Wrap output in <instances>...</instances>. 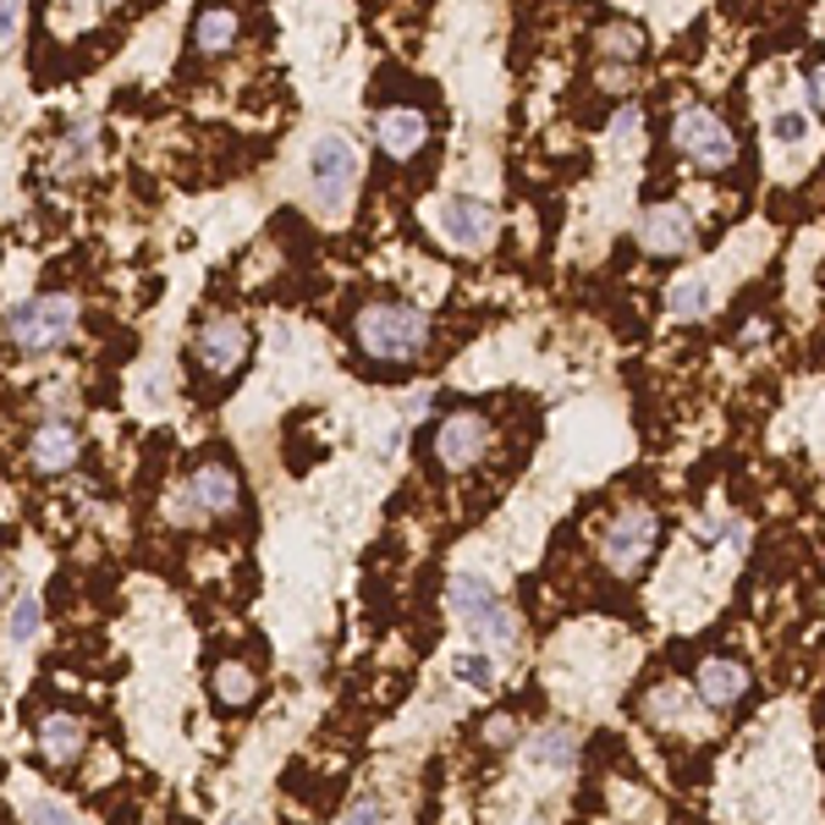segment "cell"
Wrapping results in <instances>:
<instances>
[{"instance_id":"ba28073f","label":"cell","mask_w":825,"mask_h":825,"mask_svg":"<svg viewBox=\"0 0 825 825\" xmlns=\"http://www.w3.org/2000/svg\"><path fill=\"white\" fill-rule=\"evenodd\" d=\"M485 452H490L485 412H452V419H441V430H436V463H441L447 474L474 468Z\"/></svg>"},{"instance_id":"f546056e","label":"cell","mask_w":825,"mask_h":825,"mask_svg":"<svg viewBox=\"0 0 825 825\" xmlns=\"http://www.w3.org/2000/svg\"><path fill=\"white\" fill-rule=\"evenodd\" d=\"M600 83H606V89H628V83H633V67H600Z\"/></svg>"},{"instance_id":"cb8c5ba5","label":"cell","mask_w":825,"mask_h":825,"mask_svg":"<svg viewBox=\"0 0 825 825\" xmlns=\"http://www.w3.org/2000/svg\"><path fill=\"white\" fill-rule=\"evenodd\" d=\"M770 138H776V144H803V138H809V116H803V111H781V116L770 122Z\"/></svg>"},{"instance_id":"d6986e66","label":"cell","mask_w":825,"mask_h":825,"mask_svg":"<svg viewBox=\"0 0 825 825\" xmlns=\"http://www.w3.org/2000/svg\"><path fill=\"white\" fill-rule=\"evenodd\" d=\"M600 50H606L611 61H638L644 34H638L633 23H606V29H600Z\"/></svg>"},{"instance_id":"8992f818","label":"cell","mask_w":825,"mask_h":825,"mask_svg":"<svg viewBox=\"0 0 825 825\" xmlns=\"http://www.w3.org/2000/svg\"><path fill=\"white\" fill-rule=\"evenodd\" d=\"M447 600H452V611L479 633V638H490L496 649H507L512 638H518V617L501 606V595L485 584V578H474V573H463V578H452V589H447Z\"/></svg>"},{"instance_id":"7a4b0ae2","label":"cell","mask_w":825,"mask_h":825,"mask_svg":"<svg viewBox=\"0 0 825 825\" xmlns=\"http://www.w3.org/2000/svg\"><path fill=\"white\" fill-rule=\"evenodd\" d=\"M72 325H78V303L67 292H39L7 314V336L23 352H56L72 336Z\"/></svg>"},{"instance_id":"ffe728a7","label":"cell","mask_w":825,"mask_h":825,"mask_svg":"<svg viewBox=\"0 0 825 825\" xmlns=\"http://www.w3.org/2000/svg\"><path fill=\"white\" fill-rule=\"evenodd\" d=\"M666 303H671V314H710V308H715V292L693 275V281H677Z\"/></svg>"},{"instance_id":"5bb4252c","label":"cell","mask_w":825,"mask_h":825,"mask_svg":"<svg viewBox=\"0 0 825 825\" xmlns=\"http://www.w3.org/2000/svg\"><path fill=\"white\" fill-rule=\"evenodd\" d=\"M374 133H380V149L391 160H412L425 149V138H430V122H425V111H412V105H391V111H380Z\"/></svg>"},{"instance_id":"6da1fadb","label":"cell","mask_w":825,"mask_h":825,"mask_svg":"<svg viewBox=\"0 0 825 825\" xmlns=\"http://www.w3.org/2000/svg\"><path fill=\"white\" fill-rule=\"evenodd\" d=\"M352 341L374 363H412L430 347V314L412 308V303H396V297L363 303L352 319Z\"/></svg>"},{"instance_id":"83f0119b","label":"cell","mask_w":825,"mask_h":825,"mask_svg":"<svg viewBox=\"0 0 825 825\" xmlns=\"http://www.w3.org/2000/svg\"><path fill=\"white\" fill-rule=\"evenodd\" d=\"M347 825H385V809H380V798H358V803L347 809Z\"/></svg>"},{"instance_id":"7c38bea8","label":"cell","mask_w":825,"mask_h":825,"mask_svg":"<svg viewBox=\"0 0 825 825\" xmlns=\"http://www.w3.org/2000/svg\"><path fill=\"white\" fill-rule=\"evenodd\" d=\"M638 242H644V253H655V259H682V253L693 248V221H688V210H682V204H655V210L644 215V226H638Z\"/></svg>"},{"instance_id":"4fadbf2b","label":"cell","mask_w":825,"mask_h":825,"mask_svg":"<svg viewBox=\"0 0 825 825\" xmlns=\"http://www.w3.org/2000/svg\"><path fill=\"white\" fill-rule=\"evenodd\" d=\"M693 688H699V699H704L710 710H732V704L748 699V666L732 660V655H710V660L693 671Z\"/></svg>"},{"instance_id":"e0dca14e","label":"cell","mask_w":825,"mask_h":825,"mask_svg":"<svg viewBox=\"0 0 825 825\" xmlns=\"http://www.w3.org/2000/svg\"><path fill=\"white\" fill-rule=\"evenodd\" d=\"M237 34H242V23H237L231 7H199V12H193V50H199V56L231 50Z\"/></svg>"},{"instance_id":"4316f807","label":"cell","mask_w":825,"mask_h":825,"mask_svg":"<svg viewBox=\"0 0 825 825\" xmlns=\"http://www.w3.org/2000/svg\"><path fill=\"white\" fill-rule=\"evenodd\" d=\"M23 29V0H0V50H7Z\"/></svg>"},{"instance_id":"f1b7e54d","label":"cell","mask_w":825,"mask_h":825,"mask_svg":"<svg viewBox=\"0 0 825 825\" xmlns=\"http://www.w3.org/2000/svg\"><path fill=\"white\" fill-rule=\"evenodd\" d=\"M29 825H78V820H72V809H61V803H34V809H29Z\"/></svg>"},{"instance_id":"1f68e13d","label":"cell","mask_w":825,"mask_h":825,"mask_svg":"<svg viewBox=\"0 0 825 825\" xmlns=\"http://www.w3.org/2000/svg\"><path fill=\"white\" fill-rule=\"evenodd\" d=\"M221 825H253V820H248V814H231V820H221Z\"/></svg>"},{"instance_id":"d6a6232c","label":"cell","mask_w":825,"mask_h":825,"mask_svg":"<svg viewBox=\"0 0 825 825\" xmlns=\"http://www.w3.org/2000/svg\"><path fill=\"white\" fill-rule=\"evenodd\" d=\"M105 7H111V0H105Z\"/></svg>"},{"instance_id":"4dcf8cb0","label":"cell","mask_w":825,"mask_h":825,"mask_svg":"<svg viewBox=\"0 0 825 825\" xmlns=\"http://www.w3.org/2000/svg\"><path fill=\"white\" fill-rule=\"evenodd\" d=\"M7 589H12V567L0 562V600H7Z\"/></svg>"},{"instance_id":"52a82bcc","label":"cell","mask_w":825,"mask_h":825,"mask_svg":"<svg viewBox=\"0 0 825 825\" xmlns=\"http://www.w3.org/2000/svg\"><path fill=\"white\" fill-rule=\"evenodd\" d=\"M358 177H363V160H358V144H352V138L330 133V138L314 144V155H308V182H314V193H319L330 210L352 193Z\"/></svg>"},{"instance_id":"7402d4cb","label":"cell","mask_w":825,"mask_h":825,"mask_svg":"<svg viewBox=\"0 0 825 825\" xmlns=\"http://www.w3.org/2000/svg\"><path fill=\"white\" fill-rule=\"evenodd\" d=\"M452 671H457L468 688H490V682H496V660H490V655H457Z\"/></svg>"},{"instance_id":"277c9868","label":"cell","mask_w":825,"mask_h":825,"mask_svg":"<svg viewBox=\"0 0 825 825\" xmlns=\"http://www.w3.org/2000/svg\"><path fill=\"white\" fill-rule=\"evenodd\" d=\"M248 352H253V336H248V325L237 314H210L193 330V363H199L204 380H221V385L237 380V369L248 363Z\"/></svg>"},{"instance_id":"2e32d148","label":"cell","mask_w":825,"mask_h":825,"mask_svg":"<svg viewBox=\"0 0 825 825\" xmlns=\"http://www.w3.org/2000/svg\"><path fill=\"white\" fill-rule=\"evenodd\" d=\"M210 693L221 710H248L259 699V671L248 660H215L210 666Z\"/></svg>"},{"instance_id":"5b68a950","label":"cell","mask_w":825,"mask_h":825,"mask_svg":"<svg viewBox=\"0 0 825 825\" xmlns=\"http://www.w3.org/2000/svg\"><path fill=\"white\" fill-rule=\"evenodd\" d=\"M671 144L699 166V171H726L732 160H737V138H732V127L715 116V111H704V105H688L677 122H671Z\"/></svg>"},{"instance_id":"30bf717a","label":"cell","mask_w":825,"mask_h":825,"mask_svg":"<svg viewBox=\"0 0 825 825\" xmlns=\"http://www.w3.org/2000/svg\"><path fill=\"white\" fill-rule=\"evenodd\" d=\"M78 457H83V436H78L72 419H45V425L29 436V468L45 474V479L67 474Z\"/></svg>"},{"instance_id":"d4e9b609","label":"cell","mask_w":825,"mask_h":825,"mask_svg":"<svg viewBox=\"0 0 825 825\" xmlns=\"http://www.w3.org/2000/svg\"><path fill=\"white\" fill-rule=\"evenodd\" d=\"M479 737H485V748H512L518 743V715H490Z\"/></svg>"},{"instance_id":"3957f363","label":"cell","mask_w":825,"mask_h":825,"mask_svg":"<svg viewBox=\"0 0 825 825\" xmlns=\"http://www.w3.org/2000/svg\"><path fill=\"white\" fill-rule=\"evenodd\" d=\"M655 545H660V518H655L649 507H628V512H617V523L606 529L600 562H606L611 578H638V573L649 567Z\"/></svg>"},{"instance_id":"9a60e30c","label":"cell","mask_w":825,"mask_h":825,"mask_svg":"<svg viewBox=\"0 0 825 825\" xmlns=\"http://www.w3.org/2000/svg\"><path fill=\"white\" fill-rule=\"evenodd\" d=\"M39 748H45L50 765H72V759L89 748V726H83L72 710H50V715L39 721Z\"/></svg>"},{"instance_id":"ac0fdd59","label":"cell","mask_w":825,"mask_h":825,"mask_svg":"<svg viewBox=\"0 0 825 825\" xmlns=\"http://www.w3.org/2000/svg\"><path fill=\"white\" fill-rule=\"evenodd\" d=\"M573 754H578V732L573 726H545V732L529 737V765H540V770H567Z\"/></svg>"},{"instance_id":"8fae6325","label":"cell","mask_w":825,"mask_h":825,"mask_svg":"<svg viewBox=\"0 0 825 825\" xmlns=\"http://www.w3.org/2000/svg\"><path fill=\"white\" fill-rule=\"evenodd\" d=\"M436 226H441V237H452L457 248H485V242L496 237V210H490L485 199H474V193H457V199H447V204L436 210Z\"/></svg>"},{"instance_id":"9c48e42d","label":"cell","mask_w":825,"mask_h":825,"mask_svg":"<svg viewBox=\"0 0 825 825\" xmlns=\"http://www.w3.org/2000/svg\"><path fill=\"white\" fill-rule=\"evenodd\" d=\"M188 490H193L204 518H237L242 512V479L226 457H199L188 474Z\"/></svg>"},{"instance_id":"484cf974","label":"cell","mask_w":825,"mask_h":825,"mask_svg":"<svg viewBox=\"0 0 825 825\" xmlns=\"http://www.w3.org/2000/svg\"><path fill=\"white\" fill-rule=\"evenodd\" d=\"M89 149H94V127H72V138H67V155H61V171H78V166L89 160Z\"/></svg>"},{"instance_id":"603a6c76","label":"cell","mask_w":825,"mask_h":825,"mask_svg":"<svg viewBox=\"0 0 825 825\" xmlns=\"http://www.w3.org/2000/svg\"><path fill=\"white\" fill-rule=\"evenodd\" d=\"M638 133H644L638 105H622V111L611 116V144H617V149H633V144H638Z\"/></svg>"},{"instance_id":"44dd1931","label":"cell","mask_w":825,"mask_h":825,"mask_svg":"<svg viewBox=\"0 0 825 825\" xmlns=\"http://www.w3.org/2000/svg\"><path fill=\"white\" fill-rule=\"evenodd\" d=\"M39 622H45V606H39L34 595H23V600L12 606V622H7V633H12V644H34V633H39Z\"/></svg>"}]
</instances>
